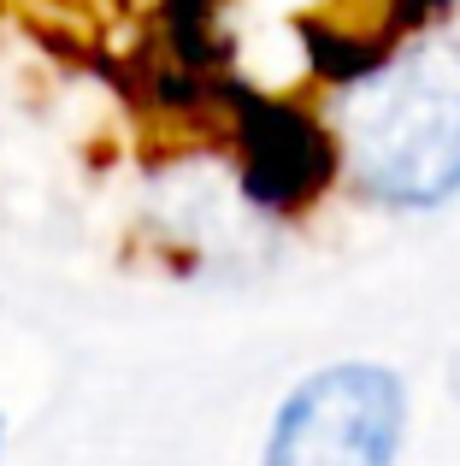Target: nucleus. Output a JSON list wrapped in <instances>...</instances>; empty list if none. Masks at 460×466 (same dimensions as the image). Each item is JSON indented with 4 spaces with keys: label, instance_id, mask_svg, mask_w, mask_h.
<instances>
[{
    "label": "nucleus",
    "instance_id": "1",
    "mask_svg": "<svg viewBox=\"0 0 460 466\" xmlns=\"http://www.w3.org/2000/svg\"><path fill=\"white\" fill-rule=\"evenodd\" d=\"M343 154L355 183L390 207H437L460 189V47H407L348 95Z\"/></svg>",
    "mask_w": 460,
    "mask_h": 466
},
{
    "label": "nucleus",
    "instance_id": "2",
    "mask_svg": "<svg viewBox=\"0 0 460 466\" xmlns=\"http://www.w3.org/2000/svg\"><path fill=\"white\" fill-rule=\"evenodd\" d=\"M407 396L384 366H325L277 408L265 466H390Z\"/></svg>",
    "mask_w": 460,
    "mask_h": 466
},
{
    "label": "nucleus",
    "instance_id": "3",
    "mask_svg": "<svg viewBox=\"0 0 460 466\" xmlns=\"http://www.w3.org/2000/svg\"><path fill=\"white\" fill-rule=\"evenodd\" d=\"M242 159L248 189L265 207H301L331 183L336 142L289 101H248L242 106Z\"/></svg>",
    "mask_w": 460,
    "mask_h": 466
},
{
    "label": "nucleus",
    "instance_id": "4",
    "mask_svg": "<svg viewBox=\"0 0 460 466\" xmlns=\"http://www.w3.org/2000/svg\"><path fill=\"white\" fill-rule=\"evenodd\" d=\"M425 6H437V0H407V12H425Z\"/></svg>",
    "mask_w": 460,
    "mask_h": 466
},
{
    "label": "nucleus",
    "instance_id": "5",
    "mask_svg": "<svg viewBox=\"0 0 460 466\" xmlns=\"http://www.w3.org/2000/svg\"><path fill=\"white\" fill-rule=\"evenodd\" d=\"M0 443H6V420H0Z\"/></svg>",
    "mask_w": 460,
    "mask_h": 466
}]
</instances>
